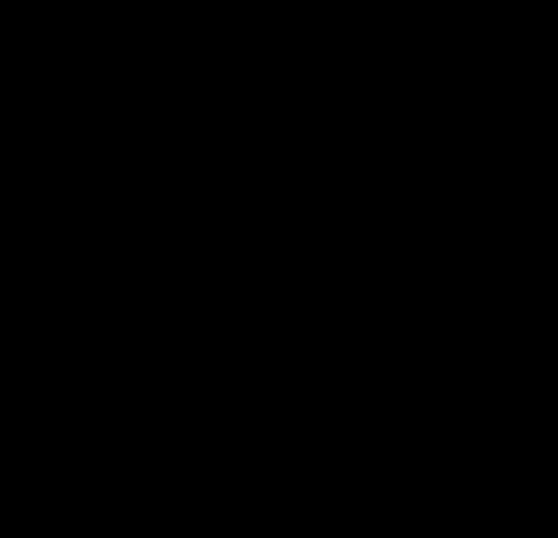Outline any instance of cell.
I'll return each instance as SVG.
<instances>
[]
</instances>
